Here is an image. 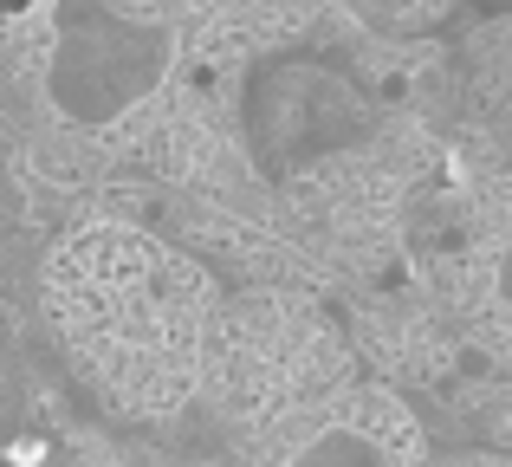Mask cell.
I'll use <instances>...</instances> for the list:
<instances>
[{"instance_id":"6da1fadb","label":"cell","mask_w":512,"mask_h":467,"mask_svg":"<svg viewBox=\"0 0 512 467\" xmlns=\"http://www.w3.org/2000/svg\"><path fill=\"white\" fill-rule=\"evenodd\" d=\"M305 467H383V455H376L363 435H325Z\"/></svg>"}]
</instances>
